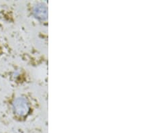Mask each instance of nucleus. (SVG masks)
Returning <instances> with one entry per match:
<instances>
[{
    "label": "nucleus",
    "instance_id": "f257e3e1",
    "mask_svg": "<svg viewBox=\"0 0 151 133\" xmlns=\"http://www.w3.org/2000/svg\"><path fill=\"white\" fill-rule=\"evenodd\" d=\"M14 110L16 115L23 117L27 114L29 107L27 101L23 98H19L14 103Z\"/></svg>",
    "mask_w": 151,
    "mask_h": 133
}]
</instances>
